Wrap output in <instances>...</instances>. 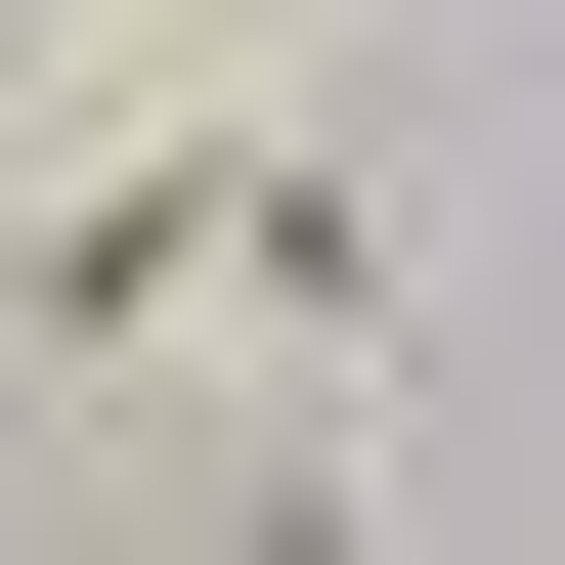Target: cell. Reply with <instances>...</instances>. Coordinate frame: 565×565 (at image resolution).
I'll list each match as a JSON object with an SVG mask.
<instances>
[{
    "label": "cell",
    "instance_id": "6da1fadb",
    "mask_svg": "<svg viewBox=\"0 0 565 565\" xmlns=\"http://www.w3.org/2000/svg\"><path fill=\"white\" fill-rule=\"evenodd\" d=\"M0 349H349V174H305V87H87V174L0 217Z\"/></svg>",
    "mask_w": 565,
    "mask_h": 565
},
{
    "label": "cell",
    "instance_id": "7a4b0ae2",
    "mask_svg": "<svg viewBox=\"0 0 565 565\" xmlns=\"http://www.w3.org/2000/svg\"><path fill=\"white\" fill-rule=\"evenodd\" d=\"M44 44H87V87H305L349 0H44Z\"/></svg>",
    "mask_w": 565,
    "mask_h": 565
}]
</instances>
